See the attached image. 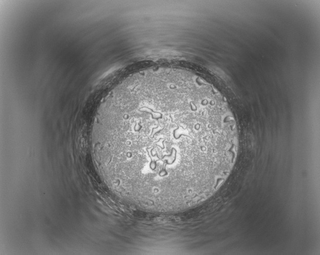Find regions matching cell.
<instances>
[{"mask_svg":"<svg viewBox=\"0 0 320 255\" xmlns=\"http://www.w3.org/2000/svg\"><path fill=\"white\" fill-rule=\"evenodd\" d=\"M92 128L102 176L124 202L176 213L210 197L229 175L235 123L179 82L151 80L116 88Z\"/></svg>","mask_w":320,"mask_h":255,"instance_id":"obj_1","label":"cell"}]
</instances>
